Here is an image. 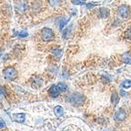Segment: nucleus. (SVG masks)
I'll list each match as a JSON object with an SVG mask.
<instances>
[{"label": "nucleus", "mask_w": 131, "mask_h": 131, "mask_svg": "<svg viewBox=\"0 0 131 131\" xmlns=\"http://www.w3.org/2000/svg\"><path fill=\"white\" fill-rule=\"evenodd\" d=\"M41 37L43 41H51L54 39V33L50 28H43L41 31Z\"/></svg>", "instance_id": "nucleus-2"}, {"label": "nucleus", "mask_w": 131, "mask_h": 131, "mask_svg": "<svg viewBox=\"0 0 131 131\" xmlns=\"http://www.w3.org/2000/svg\"><path fill=\"white\" fill-rule=\"evenodd\" d=\"M70 28H67L66 29H64L63 33H62L63 38L64 39H67V37L70 36Z\"/></svg>", "instance_id": "nucleus-17"}, {"label": "nucleus", "mask_w": 131, "mask_h": 131, "mask_svg": "<svg viewBox=\"0 0 131 131\" xmlns=\"http://www.w3.org/2000/svg\"><path fill=\"white\" fill-rule=\"evenodd\" d=\"M123 61L126 63H129V62L131 61V54L129 53H125L124 54H123Z\"/></svg>", "instance_id": "nucleus-14"}, {"label": "nucleus", "mask_w": 131, "mask_h": 131, "mask_svg": "<svg viewBox=\"0 0 131 131\" xmlns=\"http://www.w3.org/2000/svg\"><path fill=\"white\" fill-rule=\"evenodd\" d=\"M48 1L52 7H59L62 4V0H48Z\"/></svg>", "instance_id": "nucleus-12"}, {"label": "nucleus", "mask_w": 131, "mask_h": 131, "mask_svg": "<svg viewBox=\"0 0 131 131\" xmlns=\"http://www.w3.org/2000/svg\"><path fill=\"white\" fill-rule=\"evenodd\" d=\"M5 122L3 121L2 119H0V129H3V127H5Z\"/></svg>", "instance_id": "nucleus-24"}, {"label": "nucleus", "mask_w": 131, "mask_h": 131, "mask_svg": "<svg viewBox=\"0 0 131 131\" xmlns=\"http://www.w3.org/2000/svg\"><path fill=\"white\" fill-rule=\"evenodd\" d=\"M126 118V112L123 108L119 109L114 116V119L117 122H121L125 120Z\"/></svg>", "instance_id": "nucleus-6"}, {"label": "nucleus", "mask_w": 131, "mask_h": 131, "mask_svg": "<svg viewBox=\"0 0 131 131\" xmlns=\"http://www.w3.org/2000/svg\"><path fill=\"white\" fill-rule=\"evenodd\" d=\"M28 36V32L25 30H22L21 32H20L19 33V36L20 37H26Z\"/></svg>", "instance_id": "nucleus-23"}, {"label": "nucleus", "mask_w": 131, "mask_h": 131, "mask_svg": "<svg viewBox=\"0 0 131 131\" xmlns=\"http://www.w3.org/2000/svg\"><path fill=\"white\" fill-rule=\"evenodd\" d=\"M72 3L75 5H81L84 3V0H72Z\"/></svg>", "instance_id": "nucleus-20"}, {"label": "nucleus", "mask_w": 131, "mask_h": 131, "mask_svg": "<svg viewBox=\"0 0 131 131\" xmlns=\"http://www.w3.org/2000/svg\"><path fill=\"white\" fill-rule=\"evenodd\" d=\"M48 93H49V95L53 97V98H56V97H58L59 95V89L57 88V86L53 85L50 87V89H48Z\"/></svg>", "instance_id": "nucleus-7"}, {"label": "nucleus", "mask_w": 131, "mask_h": 131, "mask_svg": "<svg viewBox=\"0 0 131 131\" xmlns=\"http://www.w3.org/2000/svg\"><path fill=\"white\" fill-rule=\"evenodd\" d=\"M51 53L54 55V56H59V57H60L61 54H62V51L59 48H54L52 51H51Z\"/></svg>", "instance_id": "nucleus-16"}, {"label": "nucleus", "mask_w": 131, "mask_h": 131, "mask_svg": "<svg viewBox=\"0 0 131 131\" xmlns=\"http://www.w3.org/2000/svg\"><path fill=\"white\" fill-rule=\"evenodd\" d=\"M3 76L6 80L12 81L17 76V72L14 67H6L3 70Z\"/></svg>", "instance_id": "nucleus-3"}, {"label": "nucleus", "mask_w": 131, "mask_h": 131, "mask_svg": "<svg viewBox=\"0 0 131 131\" xmlns=\"http://www.w3.org/2000/svg\"><path fill=\"white\" fill-rule=\"evenodd\" d=\"M66 23H67V21H66V20H62L60 21V23H59V29H60V30H62L63 29L65 25H66Z\"/></svg>", "instance_id": "nucleus-22"}, {"label": "nucleus", "mask_w": 131, "mask_h": 131, "mask_svg": "<svg viewBox=\"0 0 131 131\" xmlns=\"http://www.w3.org/2000/svg\"><path fill=\"white\" fill-rule=\"evenodd\" d=\"M125 36H126V37L127 39L131 40V29H127V30L126 31Z\"/></svg>", "instance_id": "nucleus-19"}, {"label": "nucleus", "mask_w": 131, "mask_h": 131, "mask_svg": "<svg viewBox=\"0 0 131 131\" xmlns=\"http://www.w3.org/2000/svg\"><path fill=\"white\" fill-rule=\"evenodd\" d=\"M108 14H109V11L106 8H102L100 10V17L105 18L108 17Z\"/></svg>", "instance_id": "nucleus-13"}, {"label": "nucleus", "mask_w": 131, "mask_h": 131, "mask_svg": "<svg viewBox=\"0 0 131 131\" xmlns=\"http://www.w3.org/2000/svg\"><path fill=\"white\" fill-rule=\"evenodd\" d=\"M119 101V97H118V95L116 91H115L113 93H112L111 95V103L113 104L115 106L118 104V103Z\"/></svg>", "instance_id": "nucleus-10"}, {"label": "nucleus", "mask_w": 131, "mask_h": 131, "mask_svg": "<svg viewBox=\"0 0 131 131\" xmlns=\"http://www.w3.org/2000/svg\"><path fill=\"white\" fill-rule=\"evenodd\" d=\"M54 115L57 117H61L64 114V109L61 106H56L54 108Z\"/></svg>", "instance_id": "nucleus-9"}, {"label": "nucleus", "mask_w": 131, "mask_h": 131, "mask_svg": "<svg viewBox=\"0 0 131 131\" xmlns=\"http://www.w3.org/2000/svg\"><path fill=\"white\" fill-rule=\"evenodd\" d=\"M40 6H41V3L40 1H35L33 3V5H32V6H33V8L35 9V10H38Z\"/></svg>", "instance_id": "nucleus-18"}, {"label": "nucleus", "mask_w": 131, "mask_h": 131, "mask_svg": "<svg viewBox=\"0 0 131 131\" xmlns=\"http://www.w3.org/2000/svg\"><path fill=\"white\" fill-rule=\"evenodd\" d=\"M56 86H57V88L59 89V92H67V89H68L67 85H66L65 83H63V82H59V83H58V85H56Z\"/></svg>", "instance_id": "nucleus-11"}, {"label": "nucleus", "mask_w": 131, "mask_h": 131, "mask_svg": "<svg viewBox=\"0 0 131 131\" xmlns=\"http://www.w3.org/2000/svg\"><path fill=\"white\" fill-rule=\"evenodd\" d=\"M130 110H131V107H130Z\"/></svg>", "instance_id": "nucleus-27"}, {"label": "nucleus", "mask_w": 131, "mask_h": 131, "mask_svg": "<svg viewBox=\"0 0 131 131\" xmlns=\"http://www.w3.org/2000/svg\"><path fill=\"white\" fill-rule=\"evenodd\" d=\"M2 56V51H1V49H0V57Z\"/></svg>", "instance_id": "nucleus-26"}, {"label": "nucleus", "mask_w": 131, "mask_h": 131, "mask_svg": "<svg viewBox=\"0 0 131 131\" xmlns=\"http://www.w3.org/2000/svg\"><path fill=\"white\" fill-rule=\"evenodd\" d=\"M70 103L74 106H81L85 102V96L79 92H75L73 94H70L67 96Z\"/></svg>", "instance_id": "nucleus-1"}, {"label": "nucleus", "mask_w": 131, "mask_h": 131, "mask_svg": "<svg viewBox=\"0 0 131 131\" xmlns=\"http://www.w3.org/2000/svg\"><path fill=\"white\" fill-rule=\"evenodd\" d=\"M129 8L126 5H122L118 9V15L120 18H127L129 15Z\"/></svg>", "instance_id": "nucleus-4"}, {"label": "nucleus", "mask_w": 131, "mask_h": 131, "mask_svg": "<svg viewBox=\"0 0 131 131\" xmlns=\"http://www.w3.org/2000/svg\"><path fill=\"white\" fill-rule=\"evenodd\" d=\"M13 118L17 123H24L25 121V113H15L13 115Z\"/></svg>", "instance_id": "nucleus-8"}, {"label": "nucleus", "mask_w": 131, "mask_h": 131, "mask_svg": "<svg viewBox=\"0 0 131 131\" xmlns=\"http://www.w3.org/2000/svg\"><path fill=\"white\" fill-rule=\"evenodd\" d=\"M16 8L19 12L24 13L26 10H28L29 6H28V3L25 0H18L16 3Z\"/></svg>", "instance_id": "nucleus-5"}, {"label": "nucleus", "mask_w": 131, "mask_h": 131, "mask_svg": "<svg viewBox=\"0 0 131 131\" xmlns=\"http://www.w3.org/2000/svg\"><path fill=\"white\" fill-rule=\"evenodd\" d=\"M122 87L125 89H129L131 87V81L130 80H125L123 83H122Z\"/></svg>", "instance_id": "nucleus-15"}, {"label": "nucleus", "mask_w": 131, "mask_h": 131, "mask_svg": "<svg viewBox=\"0 0 131 131\" xmlns=\"http://www.w3.org/2000/svg\"><path fill=\"white\" fill-rule=\"evenodd\" d=\"M127 96V92H126L123 90H122L121 91V96Z\"/></svg>", "instance_id": "nucleus-25"}, {"label": "nucleus", "mask_w": 131, "mask_h": 131, "mask_svg": "<svg viewBox=\"0 0 131 131\" xmlns=\"http://www.w3.org/2000/svg\"><path fill=\"white\" fill-rule=\"evenodd\" d=\"M6 93V88L3 86H0V97H2Z\"/></svg>", "instance_id": "nucleus-21"}]
</instances>
